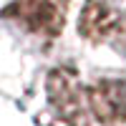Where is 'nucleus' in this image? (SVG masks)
I'll use <instances>...</instances> for the list:
<instances>
[]
</instances>
